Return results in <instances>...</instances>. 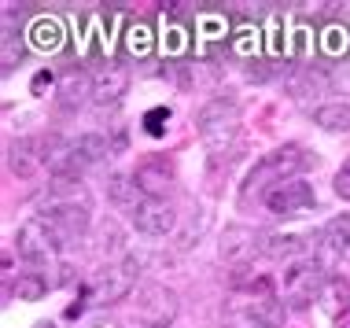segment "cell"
Instances as JSON below:
<instances>
[{
    "mask_svg": "<svg viewBox=\"0 0 350 328\" xmlns=\"http://www.w3.org/2000/svg\"><path fill=\"white\" fill-rule=\"evenodd\" d=\"M310 163H314V155H306V148H299V144H284V148H277V152L262 155L258 163L251 166L247 181H243V200L254 195V192L266 195L269 189H277V184L299 177Z\"/></svg>",
    "mask_w": 350,
    "mask_h": 328,
    "instance_id": "6da1fadb",
    "label": "cell"
},
{
    "mask_svg": "<svg viewBox=\"0 0 350 328\" xmlns=\"http://www.w3.org/2000/svg\"><path fill=\"white\" fill-rule=\"evenodd\" d=\"M137 258H118V262H107V266L100 269L96 277H92V284L85 288V299H89L92 306H111V303H122L129 292L137 288Z\"/></svg>",
    "mask_w": 350,
    "mask_h": 328,
    "instance_id": "7a4b0ae2",
    "label": "cell"
},
{
    "mask_svg": "<svg viewBox=\"0 0 350 328\" xmlns=\"http://www.w3.org/2000/svg\"><path fill=\"white\" fill-rule=\"evenodd\" d=\"M196 126H200V137L211 152H225L240 137V107L232 100H211V104L200 107Z\"/></svg>",
    "mask_w": 350,
    "mask_h": 328,
    "instance_id": "3957f363",
    "label": "cell"
},
{
    "mask_svg": "<svg viewBox=\"0 0 350 328\" xmlns=\"http://www.w3.org/2000/svg\"><path fill=\"white\" fill-rule=\"evenodd\" d=\"M325 266H321L317 258H295L288 269H284V280H280V295L288 306H295V310H302V306H310L314 299H321V288H325Z\"/></svg>",
    "mask_w": 350,
    "mask_h": 328,
    "instance_id": "277c9868",
    "label": "cell"
},
{
    "mask_svg": "<svg viewBox=\"0 0 350 328\" xmlns=\"http://www.w3.org/2000/svg\"><path fill=\"white\" fill-rule=\"evenodd\" d=\"M177 314H181V299L166 284H144L137 292V317L148 328H174Z\"/></svg>",
    "mask_w": 350,
    "mask_h": 328,
    "instance_id": "5b68a950",
    "label": "cell"
},
{
    "mask_svg": "<svg viewBox=\"0 0 350 328\" xmlns=\"http://www.w3.org/2000/svg\"><path fill=\"white\" fill-rule=\"evenodd\" d=\"M266 207L273 214H280V218H302V214H310L317 207V195H314V184H306L302 177H291V181L277 184V189H269L266 195Z\"/></svg>",
    "mask_w": 350,
    "mask_h": 328,
    "instance_id": "8992f818",
    "label": "cell"
},
{
    "mask_svg": "<svg viewBox=\"0 0 350 328\" xmlns=\"http://www.w3.org/2000/svg\"><path fill=\"white\" fill-rule=\"evenodd\" d=\"M41 221L55 232L59 243H70V240L85 236V229H89V207L78 200H55L41 210Z\"/></svg>",
    "mask_w": 350,
    "mask_h": 328,
    "instance_id": "52a82bcc",
    "label": "cell"
},
{
    "mask_svg": "<svg viewBox=\"0 0 350 328\" xmlns=\"http://www.w3.org/2000/svg\"><path fill=\"white\" fill-rule=\"evenodd\" d=\"M59 247H63V243L55 240V232L41 218L23 221V225H18V232H15V251H18V258L30 262V266H41V262L55 258V251H59Z\"/></svg>",
    "mask_w": 350,
    "mask_h": 328,
    "instance_id": "ba28073f",
    "label": "cell"
},
{
    "mask_svg": "<svg viewBox=\"0 0 350 328\" xmlns=\"http://www.w3.org/2000/svg\"><path fill=\"white\" fill-rule=\"evenodd\" d=\"M126 92H129V70L126 67H118V63H103V67L92 70V78H89L92 104L111 107V104H118Z\"/></svg>",
    "mask_w": 350,
    "mask_h": 328,
    "instance_id": "9c48e42d",
    "label": "cell"
},
{
    "mask_svg": "<svg viewBox=\"0 0 350 328\" xmlns=\"http://www.w3.org/2000/svg\"><path fill=\"white\" fill-rule=\"evenodd\" d=\"M129 218H133L137 232H144V236H166V232L177 225V214L166 200H144Z\"/></svg>",
    "mask_w": 350,
    "mask_h": 328,
    "instance_id": "30bf717a",
    "label": "cell"
},
{
    "mask_svg": "<svg viewBox=\"0 0 350 328\" xmlns=\"http://www.w3.org/2000/svg\"><path fill=\"white\" fill-rule=\"evenodd\" d=\"M133 181H137V189L144 192V200H166V192L174 189V174H170V166L163 163V159H148V163H140Z\"/></svg>",
    "mask_w": 350,
    "mask_h": 328,
    "instance_id": "8fae6325",
    "label": "cell"
},
{
    "mask_svg": "<svg viewBox=\"0 0 350 328\" xmlns=\"http://www.w3.org/2000/svg\"><path fill=\"white\" fill-rule=\"evenodd\" d=\"M37 166H44V148L33 137H18L8 144V170L15 177H33Z\"/></svg>",
    "mask_w": 350,
    "mask_h": 328,
    "instance_id": "7c38bea8",
    "label": "cell"
},
{
    "mask_svg": "<svg viewBox=\"0 0 350 328\" xmlns=\"http://www.w3.org/2000/svg\"><path fill=\"white\" fill-rule=\"evenodd\" d=\"M317 52L325 55L328 63H343L350 55V30L343 18H328V23H321L317 30Z\"/></svg>",
    "mask_w": 350,
    "mask_h": 328,
    "instance_id": "4fadbf2b",
    "label": "cell"
},
{
    "mask_svg": "<svg viewBox=\"0 0 350 328\" xmlns=\"http://www.w3.org/2000/svg\"><path fill=\"white\" fill-rule=\"evenodd\" d=\"M26 37H30V44L37 52H59L63 41H67V30H63L59 15H37L30 23V30H26Z\"/></svg>",
    "mask_w": 350,
    "mask_h": 328,
    "instance_id": "5bb4252c",
    "label": "cell"
},
{
    "mask_svg": "<svg viewBox=\"0 0 350 328\" xmlns=\"http://www.w3.org/2000/svg\"><path fill=\"white\" fill-rule=\"evenodd\" d=\"M314 243V236H302V232H266L258 243V251L266 258H295Z\"/></svg>",
    "mask_w": 350,
    "mask_h": 328,
    "instance_id": "9a60e30c",
    "label": "cell"
},
{
    "mask_svg": "<svg viewBox=\"0 0 350 328\" xmlns=\"http://www.w3.org/2000/svg\"><path fill=\"white\" fill-rule=\"evenodd\" d=\"M254 243H258V236L247 229V225H229L221 236V247H217V255H221L225 262H243L254 251Z\"/></svg>",
    "mask_w": 350,
    "mask_h": 328,
    "instance_id": "2e32d148",
    "label": "cell"
},
{
    "mask_svg": "<svg viewBox=\"0 0 350 328\" xmlns=\"http://www.w3.org/2000/svg\"><path fill=\"white\" fill-rule=\"evenodd\" d=\"M317 306H321V310H325L328 317H343V314H350V280H347V277H328L325 288H321Z\"/></svg>",
    "mask_w": 350,
    "mask_h": 328,
    "instance_id": "e0dca14e",
    "label": "cell"
},
{
    "mask_svg": "<svg viewBox=\"0 0 350 328\" xmlns=\"http://www.w3.org/2000/svg\"><path fill=\"white\" fill-rule=\"evenodd\" d=\"M122 49H126L129 59H148L155 52V30H151V23H144V18L129 23L126 37H122Z\"/></svg>",
    "mask_w": 350,
    "mask_h": 328,
    "instance_id": "ac0fdd59",
    "label": "cell"
},
{
    "mask_svg": "<svg viewBox=\"0 0 350 328\" xmlns=\"http://www.w3.org/2000/svg\"><path fill=\"white\" fill-rule=\"evenodd\" d=\"M317 240H321V247H325L328 255L350 258V214H343V218H332L325 229L317 232Z\"/></svg>",
    "mask_w": 350,
    "mask_h": 328,
    "instance_id": "d6986e66",
    "label": "cell"
},
{
    "mask_svg": "<svg viewBox=\"0 0 350 328\" xmlns=\"http://www.w3.org/2000/svg\"><path fill=\"white\" fill-rule=\"evenodd\" d=\"M107 195L118 203V207H126L129 214H133L140 203H144V192H140V189H137V181H133V177H126V174H111Z\"/></svg>",
    "mask_w": 350,
    "mask_h": 328,
    "instance_id": "ffe728a7",
    "label": "cell"
},
{
    "mask_svg": "<svg viewBox=\"0 0 350 328\" xmlns=\"http://www.w3.org/2000/svg\"><path fill=\"white\" fill-rule=\"evenodd\" d=\"M314 122L321 129H328V133H350V104H321L314 111Z\"/></svg>",
    "mask_w": 350,
    "mask_h": 328,
    "instance_id": "44dd1931",
    "label": "cell"
},
{
    "mask_svg": "<svg viewBox=\"0 0 350 328\" xmlns=\"http://www.w3.org/2000/svg\"><path fill=\"white\" fill-rule=\"evenodd\" d=\"M12 295L18 303H41L49 295V277L41 273H18V280L12 284Z\"/></svg>",
    "mask_w": 350,
    "mask_h": 328,
    "instance_id": "7402d4cb",
    "label": "cell"
},
{
    "mask_svg": "<svg viewBox=\"0 0 350 328\" xmlns=\"http://www.w3.org/2000/svg\"><path fill=\"white\" fill-rule=\"evenodd\" d=\"M229 52L240 55V59H254L262 52V33L254 26H236L232 37H229Z\"/></svg>",
    "mask_w": 350,
    "mask_h": 328,
    "instance_id": "603a6c76",
    "label": "cell"
},
{
    "mask_svg": "<svg viewBox=\"0 0 350 328\" xmlns=\"http://www.w3.org/2000/svg\"><path fill=\"white\" fill-rule=\"evenodd\" d=\"M23 55H26V37L4 30V37H0V67L15 70L18 63H23Z\"/></svg>",
    "mask_w": 350,
    "mask_h": 328,
    "instance_id": "cb8c5ba5",
    "label": "cell"
},
{
    "mask_svg": "<svg viewBox=\"0 0 350 328\" xmlns=\"http://www.w3.org/2000/svg\"><path fill=\"white\" fill-rule=\"evenodd\" d=\"M206 229H211V210L200 207V218H192V225H188L181 232V240H177V247H192V240H200Z\"/></svg>",
    "mask_w": 350,
    "mask_h": 328,
    "instance_id": "d4e9b609",
    "label": "cell"
},
{
    "mask_svg": "<svg viewBox=\"0 0 350 328\" xmlns=\"http://www.w3.org/2000/svg\"><path fill=\"white\" fill-rule=\"evenodd\" d=\"M59 104H63V107L81 104V74H78V70L63 78V85H59Z\"/></svg>",
    "mask_w": 350,
    "mask_h": 328,
    "instance_id": "484cf974",
    "label": "cell"
},
{
    "mask_svg": "<svg viewBox=\"0 0 350 328\" xmlns=\"http://www.w3.org/2000/svg\"><path fill=\"white\" fill-rule=\"evenodd\" d=\"M166 122H170V107H151L144 115V133L148 137H163L166 133Z\"/></svg>",
    "mask_w": 350,
    "mask_h": 328,
    "instance_id": "4316f807",
    "label": "cell"
},
{
    "mask_svg": "<svg viewBox=\"0 0 350 328\" xmlns=\"http://www.w3.org/2000/svg\"><path fill=\"white\" fill-rule=\"evenodd\" d=\"M166 52L170 55H185L188 52V30H185V26L181 23H174V26H170V30H166Z\"/></svg>",
    "mask_w": 350,
    "mask_h": 328,
    "instance_id": "83f0119b",
    "label": "cell"
},
{
    "mask_svg": "<svg viewBox=\"0 0 350 328\" xmlns=\"http://www.w3.org/2000/svg\"><path fill=\"white\" fill-rule=\"evenodd\" d=\"M225 328H266L258 321V317H251L247 310H240V306H232L229 317H225Z\"/></svg>",
    "mask_w": 350,
    "mask_h": 328,
    "instance_id": "f1b7e54d",
    "label": "cell"
},
{
    "mask_svg": "<svg viewBox=\"0 0 350 328\" xmlns=\"http://www.w3.org/2000/svg\"><path fill=\"white\" fill-rule=\"evenodd\" d=\"M328 85H332L336 92H343V96H350V63L332 67V74H328Z\"/></svg>",
    "mask_w": 350,
    "mask_h": 328,
    "instance_id": "f546056e",
    "label": "cell"
},
{
    "mask_svg": "<svg viewBox=\"0 0 350 328\" xmlns=\"http://www.w3.org/2000/svg\"><path fill=\"white\" fill-rule=\"evenodd\" d=\"M52 85H55V74H52V70H37L33 81H30V92H33V96H44Z\"/></svg>",
    "mask_w": 350,
    "mask_h": 328,
    "instance_id": "4dcf8cb0",
    "label": "cell"
},
{
    "mask_svg": "<svg viewBox=\"0 0 350 328\" xmlns=\"http://www.w3.org/2000/svg\"><path fill=\"white\" fill-rule=\"evenodd\" d=\"M336 195H339V200H350V163H343V166H339V174H336Z\"/></svg>",
    "mask_w": 350,
    "mask_h": 328,
    "instance_id": "1f68e13d",
    "label": "cell"
},
{
    "mask_svg": "<svg viewBox=\"0 0 350 328\" xmlns=\"http://www.w3.org/2000/svg\"><path fill=\"white\" fill-rule=\"evenodd\" d=\"M33 328H55V325H52V321H37Z\"/></svg>",
    "mask_w": 350,
    "mask_h": 328,
    "instance_id": "d6a6232c",
    "label": "cell"
}]
</instances>
